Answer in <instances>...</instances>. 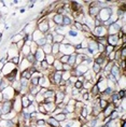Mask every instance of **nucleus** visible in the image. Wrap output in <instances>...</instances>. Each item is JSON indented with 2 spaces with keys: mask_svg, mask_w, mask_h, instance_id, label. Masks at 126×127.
Segmentation results:
<instances>
[{
  "mask_svg": "<svg viewBox=\"0 0 126 127\" xmlns=\"http://www.w3.org/2000/svg\"><path fill=\"white\" fill-rule=\"evenodd\" d=\"M113 13V9L111 7H109V8H105V9H100V11H99V13L98 15H97V17L96 18H98V20L100 22H107L110 18V16L112 15Z\"/></svg>",
  "mask_w": 126,
  "mask_h": 127,
  "instance_id": "f257e3e1",
  "label": "nucleus"
},
{
  "mask_svg": "<svg viewBox=\"0 0 126 127\" xmlns=\"http://www.w3.org/2000/svg\"><path fill=\"white\" fill-rule=\"evenodd\" d=\"M1 96H2V99L3 100H13L15 97V91L14 88L9 85L8 87H5L4 90L1 91Z\"/></svg>",
  "mask_w": 126,
  "mask_h": 127,
  "instance_id": "f03ea898",
  "label": "nucleus"
},
{
  "mask_svg": "<svg viewBox=\"0 0 126 127\" xmlns=\"http://www.w3.org/2000/svg\"><path fill=\"white\" fill-rule=\"evenodd\" d=\"M59 52H61L63 55H68V56H70L71 54L75 53L74 45H73L72 43H67V44L61 43V45H59Z\"/></svg>",
  "mask_w": 126,
  "mask_h": 127,
  "instance_id": "7ed1b4c3",
  "label": "nucleus"
},
{
  "mask_svg": "<svg viewBox=\"0 0 126 127\" xmlns=\"http://www.w3.org/2000/svg\"><path fill=\"white\" fill-rule=\"evenodd\" d=\"M16 68H17V66H15L13 63L8 62L7 64L3 65V68L0 71V74H1V77H5V75H8L9 73H11L13 70H15Z\"/></svg>",
  "mask_w": 126,
  "mask_h": 127,
  "instance_id": "20e7f679",
  "label": "nucleus"
},
{
  "mask_svg": "<svg viewBox=\"0 0 126 127\" xmlns=\"http://www.w3.org/2000/svg\"><path fill=\"white\" fill-rule=\"evenodd\" d=\"M93 36L95 38H102V37H107L108 34V29L105 26H99V27H95L93 30Z\"/></svg>",
  "mask_w": 126,
  "mask_h": 127,
  "instance_id": "39448f33",
  "label": "nucleus"
},
{
  "mask_svg": "<svg viewBox=\"0 0 126 127\" xmlns=\"http://www.w3.org/2000/svg\"><path fill=\"white\" fill-rule=\"evenodd\" d=\"M119 41H120V38L118 34H112V36H107V42H108L109 45H112V46H116L119 44Z\"/></svg>",
  "mask_w": 126,
  "mask_h": 127,
  "instance_id": "423d86ee",
  "label": "nucleus"
},
{
  "mask_svg": "<svg viewBox=\"0 0 126 127\" xmlns=\"http://www.w3.org/2000/svg\"><path fill=\"white\" fill-rule=\"evenodd\" d=\"M115 110V106L113 103H111V102H109L108 103V106H107L105 109L102 110V114H103V116L105 117H109L110 116V114H111L113 111Z\"/></svg>",
  "mask_w": 126,
  "mask_h": 127,
  "instance_id": "0eeeda50",
  "label": "nucleus"
},
{
  "mask_svg": "<svg viewBox=\"0 0 126 127\" xmlns=\"http://www.w3.org/2000/svg\"><path fill=\"white\" fill-rule=\"evenodd\" d=\"M63 18H64V14H57L55 13L54 16L52 17V21L54 22L56 26H63Z\"/></svg>",
  "mask_w": 126,
  "mask_h": 127,
  "instance_id": "6e6552de",
  "label": "nucleus"
},
{
  "mask_svg": "<svg viewBox=\"0 0 126 127\" xmlns=\"http://www.w3.org/2000/svg\"><path fill=\"white\" fill-rule=\"evenodd\" d=\"M31 66H32V65H31V64L28 62L26 58H23V59H22V62L20 63V65H18V67H20V70L22 72V71H24V70H27V69H29Z\"/></svg>",
  "mask_w": 126,
  "mask_h": 127,
  "instance_id": "1a4fd4ad",
  "label": "nucleus"
},
{
  "mask_svg": "<svg viewBox=\"0 0 126 127\" xmlns=\"http://www.w3.org/2000/svg\"><path fill=\"white\" fill-rule=\"evenodd\" d=\"M42 104H43V107H44L45 111L48 112V114H52L54 112V110L57 108L55 102H49V103H42Z\"/></svg>",
  "mask_w": 126,
  "mask_h": 127,
  "instance_id": "9d476101",
  "label": "nucleus"
},
{
  "mask_svg": "<svg viewBox=\"0 0 126 127\" xmlns=\"http://www.w3.org/2000/svg\"><path fill=\"white\" fill-rule=\"evenodd\" d=\"M20 54L24 57V58L29 55V54H30V46H29V43H25V44H24V46L20 50Z\"/></svg>",
  "mask_w": 126,
  "mask_h": 127,
  "instance_id": "9b49d317",
  "label": "nucleus"
},
{
  "mask_svg": "<svg viewBox=\"0 0 126 127\" xmlns=\"http://www.w3.org/2000/svg\"><path fill=\"white\" fill-rule=\"evenodd\" d=\"M34 58H36L37 62H40V63L44 60V58H45V54L43 53V51H42V49H41V47H39V49L37 50L36 54H34Z\"/></svg>",
  "mask_w": 126,
  "mask_h": 127,
  "instance_id": "f8f14e48",
  "label": "nucleus"
},
{
  "mask_svg": "<svg viewBox=\"0 0 126 127\" xmlns=\"http://www.w3.org/2000/svg\"><path fill=\"white\" fill-rule=\"evenodd\" d=\"M0 127H16L12 120H0Z\"/></svg>",
  "mask_w": 126,
  "mask_h": 127,
  "instance_id": "ddd939ff",
  "label": "nucleus"
},
{
  "mask_svg": "<svg viewBox=\"0 0 126 127\" xmlns=\"http://www.w3.org/2000/svg\"><path fill=\"white\" fill-rule=\"evenodd\" d=\"M46 123H48L49 127H59L61 126V123H59L58 121H56L53 116H49L48 119H46Z\"/></svg>",
  "mask_w": 126,
  "mask_h": 127,
  "instance_id": "4468645a",
  "label": "nucleus"
},
{
  "mask_svg": "<svg viewBox=\"0 0 126 127\" xmlns=\"http://www.w3.org/2000/svg\"><path fill=\"white\" fill-rule=\"evenodd\" d=\"M65 95L66 94L64 92H61V91L55 92V103L58 104V103L63 102V100H64V98H65Z\"/></svg>",
  "mask_w": 126,
  "mask_h": 127,
  "instance_id": "2eb2a0df",
  "label": "nucleus"
},
{
  "mask_svg": "<svg viewBox=\"0 0 126 127\" xmlns=\"http://www.w3.org/2000/svg\"><path fill=\"white\" fill-rule=\"evenodd\" d=\"M51 33L53 34V43L61 44L65 39V36H63V34H59V33H56V32H51Z\"/></svg>",
  "mask_w": 126,
  "mask_h": 127,
  "instance_id": "dca6fc26",
  "label": "nucleus"
},
{
  "mask_svg": "<svg viewBox=\"0 0 126 127\" xmlns=\"http://www.w3.org/2000/svg\"><path fill=\"white\" fill-rule=\"evenodd\" d=\"M44 37V34H43L42 32H40L38 29H36L32 32V34H31V39H32L33 42H36V41H38L39 39H41V38H43Z\"/></svg>",
  "mask_w": 126,
  "mask_h": 127,
  "instance_id": "f3484780",
  "label": "nucleus"
},
{
  "mask_svg": "<svg viewBox=\"0 0 126 127\" xmlns=\"http://www.w3.org/2000/svg\"><path fill=\"white\" fill-rule=\"evenodd\" d=\"M52 67H53V69H54L55 71H63V64L59 62L58 59H55L54 60Z\"/></svg>",
  "mask_w": 126,
  "mask_h": 127,
  "instance_id": "a211bd4d",
  "label": "nucleus"
},
{
  "mask_svg": "<svg viewBox=\"0 0 126 127\" xmlns=\"http://www.w3.org/2000/svg\"><path fill=\"white\" fill-rule=\"evenodd\" d=\"M21 101H22V107H23V109H26V108L29 106V104L31 103L29 99L27 98L26 95H22V97H21Z\"/></svg>",
  "mask_w": 126,
  "mask_h": 127,
  "instance_id": "6ab92c4d",
  "label": "nucleus"
},
{
  "mask_svg": "<svg viewBox=\"0 0 126 127\" xmlns=\"http://www.w3.org/2000/svg\"><path fill=\"white\" fill-rule=\"evenodd\" d=\"M74 68L77 69L78 71H80L82 74H84L86 71H89V70H90V67H89V66L84 65V64H81V65H79V66H77V67H74Z\"/></svg>",
  "mask_w": 126,
  "mask_h": 127,
  "instance_id": "aec40b11",
  "label": "nucleus"
},
{
  "mask_svg": "<svg viewBox=\"0 0 126 127\" xmlns=\"http://www.w3.org/2000/svg\"><path fill=\"white\" fill-rule=\"evenodd\" d=\"M72 25V20L69 15H64V18H63V26L68 27Z\"/></svg>",
  "mask_w": 126,
  "mask_h": 127,
  "instance_id": "412c9836",
  "label": "nucleus"
},
{
  "mask_svg": "<svg viewBox=\"0 0 126 127\" xmlns=\"http://www.w3.org/2000/svg\"><path fill=\"white\" fill-rule=\"evenodd\" d=\"M42 51H43V53L45 54V55H49V54H52V44H48L46 43L45 45H43L42 47Z\"/></svg>",
  "mask_w": 126,
  "mask_h": 127,
  "instance_id": "4be33fe9",
  "label": "nucleus"
},
{
  "mask_svg": "<svg viewBox=\"0 0 126 127\" xmlns=\"http://www.w3.org/2000/svg\"><path fill=\"white\" fill-rule=\"evenodd\" d=\"M75 57H77V54L73 53V54H71L70 56H69V59H68V65L69 66H71L72 68H74V65H75Z\"/></svg>",
  "mask_w": 126,
  "mask_h": 127,
  "instance_id": "5701e85b",
  "label": "nucleus"
},
{
  "mask_svg": "<svg viewBox=\"0 0 126 127\" xmlns=\"http://www.w3.org/2000/svg\"><path fill=\"white\" fill-rule=\"evenodd\" d=\"M56 121H58L59 123H62V122H64V121H66V119H67V116H66V114L64 113H58V114H56V115L53 116Z\"/></svg>",
  "mask_w": 126,
  "mask_h": 127,
  "instance_id": "b1692460",
  "label": "nucleus"
},
{
  "mask_svg": "<svg viewBox=\"0 0 126 127\" xmlns=\"http://www.w3.org/2000/svg\"><path fill=\"white\" fill-rule=\"evenodd\" d=\"M59 45H61V44H58V43L52 44V55L53 56H56L59 53Z\"/></svg>",
  "mask_w": 126,
  "mask_h": 127,
  "instance_id": "393cba45",
  "label": "nucleus"
},
{
  "mask_svg": "<svg viewBox=\"0 0 126 127\" xmlns=\"http://www.w3.org/2000/svg\"><path fill=\"white\" fill-rule=\"evenodd\" d=\"M43 97H44V99H46V98H51V97H55V91L49 88V90L43 94Z\"/></svg>",
  "mask_w": 126,
  "mask_h": 127,
  "instance_id": "a878e982",
  "label": "nucleus"
},
{
  "mask_svg": "<svg viewBox=\"0 0 126 127\" xmlns=\"http://www.w3.org/2000/svg\"><path fill=\"white\" fill-rule=\"evenodd\" d=\"M92 71H93V73H95V74L100 73V71H101V67H100V65H98V64H96V63H93Z\"/></svg>",
  "mask_w": 126,
  "mask_h": 127,
  "instance_id": "bb28decb",
  "label": "nucleus"
},
{
  "mask_svg": "<svg viewBox=\"0 0 126 127\" xmlns=\"http://www.w3.org/2000/svg\"><path fill=\"white\" fill-rule=\"evenodd\" d=\"M44 60L46 63L49 64V66H52L53 65V63H54V60H55V56H53L52 54H49V55H45V58Z\"/></svg>",
  "mask_w": 126,
  "mask_h": 127,
  "instance_id": "cd10ccee",
  "label": "nucleus"
},
{
  "mask_svg": "<svg viewBox=\"0 0 126 127\" xmlns=\"http://www.w3.org/2000/svg\"><path fill=\"white\" fill-rule=\"evenodd\" d=\"M71 77V71H63L62 72V81H68L69 78Z\"/></svg>",
  "mask_w": 126,
  "mask_h": 127,
  "instance_id": "c85d7f7f",
  "label": "nucleus"
},
{
  "mask_svg": "<svg viewBox=\"0 0 126 127\" xmlns=\"http://www.w3.org/2000/svg\"><path fill=\"white\" fill-rule=\"evenodd\" d=\"M29 46H30V53L31 54H36V52H37V50L39 49V47H38V45L36 44V42H33V41H31V42L29 43Z\"/></svg>",
  "mask_w": 126,
  "mask_h": 127,
  "instance_id": "c756f323",
  "label": "nucleus"
},
{
  "mask_svg": "<svg viewBox=\"0 0 126 127\" xmlns=\"http://www.w3.org/2000/svg\"><path fill=\"white\" fill-rule=\"evenodd\" d=\"M21 77L22 78H24V79H26V80H30L31 79V73L29 72V70H24V71H22L21 72Z\"/></svg>",
  "mask_w": 126,
  "mask_h": 127,
  "instance_id": "7c9ffc66",
  "label": "nucleus"
},
{
  "mask_svg": "<svg viewBox=\"0 0 126 127\" xmlns=\"http://www.w3.org/2000/svg\"><path fill=\"white\" fill-rule=\"evenodd\" d=\"M44 38H45V41L48 44H53V34L51 32H48L44 34Z\"/></svg>",
  "mask_w": 126,
  "mask_h": 127,
  "instance_id": "2f4dec72",
  "label": "nucleus"
},
{
  "mask_svg": "<svg viewBox=\"0 0 126 127\" xmlns=\"http://www.w3.org/2000/svg\"><path fill=\"white\" fill-rule=\"evenodd\" d=\"M114 50H115V47H114V46L107 44V45H106V49H105V54H106V56H108L109 54H110V53H112Z\"/></svg>",
  "mask_w": 126,
  "mask_h": 127,
  "instance_id": "473e14b6",
  "label": "nucleus"
},
{
  "mask_svg": "<svg viewBox=\"0 0 126 127\" xmlns=\"http://www.w3.org/2000/svg\"><path fill=\"white\" fill-rule=\"evenodd\" d=\"M36 44L38 45V47H42L43 45H45L46 44V41H45V38H41V39H39L38 41H36Z\"/></svg>",
  "mask_w": 126,
  "mask_h": 127,
  "instance_id": "72a5a7b5",
  "label": "nucleus"
},
{
  "mask_svg": "<svg viewBox=\"0 0 126 127\" xmlns=\"http://www.w3.org/2000/svg\"><path fill=\"white\" fill-rule=\"evenodd\" d=\"M108 101H107V100H105V99H100V98H99V101H98V104H99V107L100 108H101V110H103V109H105V108L107 107V106H108Z\"/></svg>",
  "mask_w": 126,
  "mask_h": 127,
  "instance_id": "f704fd0d",
  "label": "nucleus"
},
{
  "mask_svg": "<svg viewBox=\"0 0 126 127\" xmlns=\"http://www.w3.org/2000/svg\"><path fill=\"white\" fill-rule=\"evenodd\" d=\"M25 58H26V59L28 60V62H29V63L31 64V65H33V64L37 62L36 58H34V55H33V54H31V53H30V54H29V55H28L27 57H25Z\"/></svg>",
  "mask_w": 126,
  "mask_h": 127,
  "instance_id": "c9c22d12",
  "label": "nucleus"
},
{
  "mask_svg": "<svg viewBox=\"0 0 126 127\" xmlns=\"http://www.w3.org/2000/svg\"><path fill=\"white\" fill-rule=\"evenodd\" d=\"M29 82L30 85H32V86H39V78H31Z\"/></svg>",
  "mask_w": 126,
  "mask_h": 127,
  "instance_id": "e433bc0d",
  "label": "nucleus"
},
{
  "mask_svg": "<svg viewBox=\"0 0 126 127\" xmlns=\"http://www.w3.org/2000/svg\"><path fill=\"white\" fill-rule=\"evenodd\" d=\"M73 26H74V28H75V30H80V31H82V28H83V25H82V23H80V22H75V23L73 24Z\"/></svg>",
  "mask_w": 126,
  "mask_h": 127,
  "instance_id": "4c0bfd02",
  "label": "nucleus"
},
{
  "mask_svg": "<svg viewBox=\"0 0 126 127\" xmlns=\"http://www.w3.org/2000/svg\"><path fill=\"white\" fill-rule=\"evenodd\" d=\"M68 59H69V56H68V55H63L58 60H59V62H61L62 64H67V63H68Z\"/></svg>",
  "mask_w": 126,
  "mask_h": 127,
  "instance_id": "58836bf2",
  "label": "nucleus"
},
{
  "mask_svg": "<svg viewBox=\"0 0 126 127\" xmlns=\"http://www.w3.org/2000/svg\"><path fill=\"white\" fill-rule=\"evenodd\" d=\"M73 87H75L77 88V90H82V88H83V83H82V82H80V81H77L74 83V85H73Z\"/></svg>",
  "mask_w": 126,
  "mask_h": 127,
  "instance_id": "ea45409f",
  "label": "nucleus"
},
{
  "mask_svg": "<svg viewBox=\"0 0 126 127\" xmlns=\"http://www.w3.org/2000/svg\"><path fill=\"white\" fill-rule=\"evenodd\" d=\"M72 69L73 68L71 66H69L68 64H63V71H71Z\"/></svg>",
  "mask_w": 126,
  "mask_h": 127,
  "instance_id": "a19ab883",
  "label": "nucleus"
},
{
  "mask_svg": "<svg viewBox=\"0 0 126 127\" xmlns=\"http://www.w3.org/2000/svg\"><path fill=\"white\" fill-rule=\"evenodd\" d=\"M77 81H78V78H77V77H74V75H71V77L69 78V82H70V84L72 85V86H73L74 83H75Z\"/></svg>",
  "mask_w": 126,
  "mask_h": 127,
  "instance_id": "79ce46f5",
  "label": "nucleus"
},
{
  "mask_svg": "<svg viewBox=\"0 0 126 127\" xmlns=\"http://www.w3.org/2000/svg\"><path fill=\"white\" fill-rule=\"evenodd\" d=\"M68 34L69 36H71V37H77L78 36V31L77 30H69Z\"/></svg>",
  "mask_w": 126,
  "mask_h": 127,
  "instance_id": "37998d69",
  "label": "nucleus"
},
{
  "mask_svg": "<svg viewBox=\"0 0 126 127\" xmlns=\"http://www.w3.org/2000/svg\"><path fill=\"white\" fill-rule=\"evenodd\" d=\"M2 79H3V77H1V75H0V85H1V82H2Z\"/></svg>",
  "mask_w": 126,
  "mask_h": 127,
  "instance_id": "c03bdc74",
  "label": "nucleus"
},
{
  "mask_svg": "<svg viewBox=\"0 0 126 127\" xmlns=\"http://www.w3.org/2000/svg\"><path fill=\"white\" fill-rule=\"evenodd\" d=\"M0 39H1V32H0Z\"/></svg>",
  "mask_w": 126,
  "mask_h": 127,
  "instance_id": "a18cd8bd",
  "label": "nucleus"
},
{
  "mask_svg": "<svg viewBox=\"0 0 126 127\" xmlns=\"http://www.w3.org/2000/svg\"><path fill=\"white\" fill-rule=\"evenodd\" d=\"M24 127H31V126H24Z\"/></svg>",
  "mask_w": 126,
  "mask_h": 127,
  "instance_id": "49530a36",
  "label": "nucleus"
},
{
  "mask_svg": "<svg viewBox=\"0 0 126 127\" xmlns=\"http://www.w3.org/2000/svg\"><path fill=\"white\" fill-rule=\"evenodd\" d=\"M59 127H62V126H59Z\"/></svg>",
  "mask_w": 126,
  "mask_h": 127,
  "instance_id": "de8ad7c7",
  "label": "nucleus"
}]
</instances>
